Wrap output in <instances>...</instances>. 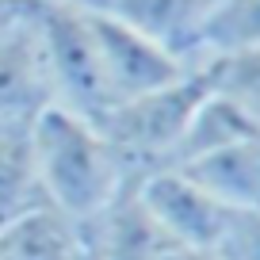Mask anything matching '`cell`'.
Segmentation results:
<instances>
[{"label": "cell", "mask_w": 260, "mask_h": 260, "mask_svg": "<svg viewBox=\"0 0 260 260\" xmlns=\"http://www.w3.org/2000/svg\"><path fill=\"white\" fill-rule=\"evenodd\" d=\"M0 260H81V226L54 207L27 211L0 226Z\"/></svg>", "instance_id": "9"}, {"label": "cell", "mask_w": 260, "mask_h": 260, "mask_svg": "<svg viewBox=\"0 0 260 260\" xmlns=\"http://www.w3.org/2000/svg\"><path fill=\"white\" fill-rule=\"evenodd\" d=\"M214 4L218 0H111V12L126 23H134L138 31H146L149 39L165 42L184 61L195 31L214 12Z\"/></svg>", "instance_id": "11"}, {"label": "cell", "mask_w": 260, "mask_h": 260, "mask_svg": "<svg viewBox=\"0 0 260 260\" xmlns=\"http://www.w3.org/2000/svg\"><path fill=\"white\" fill-rule=\"evenodd\" d=\"M260 46V0H218L214 12L203 19L187 46L184 61L191 69H203L211 61L245 54Z\"/></svg>", "instance_id": "10"}, {"label": "cell", "mask_w": 260, "mask_h": 260, "mask_svg": "<svg viewBox=\"0 0 260 260\" xmlns=\"http://www.w3.org/2000/svg\"><path fill=\"white\" fill-rule=\"evenodd\" d=\"M169 260H214L211 252H191V249H172Z\"/></svg>", "instance_id": "18"}, {"label": "cell", "mask_w": 260, "mask_h": 260, "mask_svg": "<svg viewBox=\"0 0 260 260\" xmlns=\"http://www.w3.org/2000/svg\"><path fill=\"white\" fill-rule=\"evenodd\" d=\"M180 172H187L199 187H207L218 203L234 211H252L260 207V134H249L226 149H214L184 165Z\"/></svg>", "instance_id": "8"}, {"label": "cell", "mask_w": 260, "mask_h": 260, "mask_svg": "<svg viewBox=\"0 0 260 260\" xmlns=\"http://www.w3.org/2000/svg\"><path fill=\"white\" fill-rule=\"evenodd\" d=\"M203 69L211 77V88L218 96H226L260 130V46L234 54V57H222V61H211Z\"/></svg>", "instance_id": "14"}, {"label": "cell", "mask_w": 260, "mask_h": 260, "mask_svg": "<svg viewBox=\"0 0 260 260\" xmlns=\"http://www.w3.org/2000/svg\"><path fill=\"white\" fill-rule=\"evenodd\" d=\"M88 23H92L100 77H104V92H107V111L134 96L165 88V84H172L176 77H184L191 69L165 42L149 39L146 31L119 19L115 12H88Z\"/></svg>", "instance_id": "3"}, {"label": "cell", "mask_w": 260, "mask_h": 260, "mask_svg": "<svg viewBox=\"0 0 260 260\" xmlns=\"http://www.w3.org/2000/svg\"><path fill=\"white\" fill-rule=\"evenodd\" d=\"M39 207H46V199L35 176L31 142L27 134H0V226Z\"/></svg>", "instance_id": "13"}, {"label": "cell", "mask_w": 260, "mask_h": 260, "mask_svg": "<svg viewBox=\"0 0 260 260\" xmlns=\"http://www.w3.org/2000/svg\"><path fill=\"white\" fill-rule=\"evenodd\" d=\"M27 142L46 207L65 214L73 226H88L92 218H100L134 184L100 122L57 104L35 119Z\"/></svg>", "instance_id": "1"}, {"label": "cell", "mask_w": 260, "mask_h": 260, "mask_svg": "<svg viewBox=\"0 0 260 260\" xmlns=\"http://www.w3.org/2000/svg\"><path fill=\"white\" fill-rule=\"evenodd\" d=\"M39 23L50 61V81H54V104L96 122L107 111V92H104V77H100L88 12L57 8V4L42 0Z\"/></svg>", "instance_id": "4"}, {"label": "cell", "mask_w": 260, "mask_h": 260, "mask_svg": "<svg viewBox=\"0 0 260 260\" xmlns=\"http://www.w3.org/2000/svg\"><path fill=\"white\" fill-rule=\"evenodd\" d=\"M207 92H211L207 69H187L172 84L153 88L146 96H134L96 119L134 184L142 176L172 169L180 138H184L187 122H191L195 107L203 104Z\"/></svg>", "instance_id": "2"}, {"label": "cell", "mask_w": 260, "mask_h": 260, "mask_svg": "<svg viewBox=\"0 0 260 260\" xmlns=\"http://www.w3.org/2000/svg\"><path fill=\"white\" fill-rule=\"evenodd\" d=\"M176 245L146 214L134 184L100 218L81 226V260H169Z\"/></svg>", "instance_id": "7"}, {"label": "cell", "mask_w": 260, "mask_h": 260, "mask_svg": "<svg viewBox=\"0 0 260 260\" xmlns=\"http://www.w3.org/2000/svg\"><path fill=\"white\" fill-rule=\"evenodd\" d=\"M134 191H138L146 214L157 222V230H161L176 249L211 252L214 256L234 207L218 203L207 187H199L180 169H161V172H153V176H142L138 184H134Z\"/></svg>", "instance_id": "5"}, {"label": "cell", "mask_w": 260, "mask_h": 260, "mask_svg": "<svg viewBox=\"0 0 260 260\" xmlns=\"http://www.w3.org/2000/svg\"><path fill=\"white\" fill-rule=\"evenodd\" d=\"M214 260H260V207L230 214Z\"/></svg>", "instance_id": "15"}, {"label": "cell", "mask_w": 260, "mask_h": 260, "mask_svg": "<svg viewBox=\"0 0 260 260\" xmlns=\"http://www.w3.org/2000/svg\"><path fill=\"white\" fill-rule=\"evenodd\" d=\"M42 0L31 16L0 35V134H27L46 107H54V81L39 23Z\"/></svg>", "instance_id": "6"}, {"label": "cell", "mask_w": 260, "mask_h": 260, "mask_svg": "<svg viewBox=\"0 0 260 260\" xmlns=\"http://www.w3.org/2000/svg\"><path fill=\"white\" fill-rule=\"evenodd\" d=\"M207 81H211V77H207ZM249 134H260V130L252 126L226 96H218V92L211 88L203 96V104L195 107L191 122H187V130H184V138H180V149H176L172 169H184V165L199 161V157L214 153V149L234 146V142L249 138Z\"/></svg>", "instance_id": "12"}, {"label": "cell", "mask_w": 260, "mask_h": 260, "mask_svg": "<svg viewBox=\"0 0 260 260\" xmlns=\"http://www.w3.org/2000/svg\"><path fill=\"white\" fill-rule=\"evenodd\" d=\"M57 8H73V12H111V0H46Z\"/></svg>", "instance_id": "17"}, {"label": "cell", "mask_w": 260, "mask_h": 260, "mask_svg": "<svg viewBox=\"0 0 260 260\" xmlns=\"http://www.w3.org/2000/svg\"><path fill=\"white\" fill-rule=\"evenodd\" d=\"M35 4L39 0H0V35L8 31V27H16L23 16H31Z\"/></svg>", "instance_id": "16"}]
</instances>
